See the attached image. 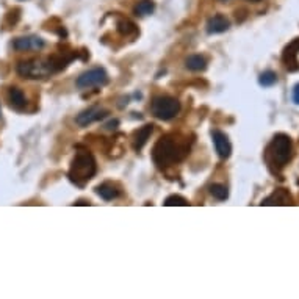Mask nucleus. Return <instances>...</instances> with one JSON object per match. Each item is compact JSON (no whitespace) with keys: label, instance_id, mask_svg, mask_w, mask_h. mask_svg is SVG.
Listing matches in <instances>:
<instances>
[{"label":"nucleus","instance_id":"16","mask_svg":"<svg viewBox=\"0 0 299 299\" xmlns=\"http://www.w3.org/2000/svg\"><path fill=\"white\" fill-rule=\"evenodd\" d=\"M185 66H187L190 71L199 72V71H204V69L207 68V60H205L202 55H190V57L185 60Z\"/></svg>","mask_w":299,"mask_h":299},{"label":"nucleus","instance_id":"25","mask_svg":"<svg viewBox=\"0 0 299 299\" xmlns=\"http://www.w3.org/2000/svg\"><path fill=\"white\" fill-rule=\"evenodd\" d=\"M249 2H260V0H249Z\"/></svg>","mask_w":299,"mask_h":299},{"label":"nucleus","instance_id":"20","mask_svg":"<svg viewBox=\"0 0 299 299\" xmlns=\"http://www.w3.org/2000/svg\"><path fill=\"white\" fill-rule=\"evenodd\" d=\"M258 83L262 85V86H272V85H276L277 83V74L274 71H265L260 74L258 77Z\"/></svg>","mask_w":299,"mask_h":299},{"label":"nucleus","instance_id":"23","mask_svg":"<svg viewBox=\"0 0 299 299\" xmlns=\"http://www.w3.org/2000/svg\"><path fill=\"white\" fill-rule=\"evenodd\" d=\"M118 124H119V122H118V121H116V119H114V121H111V122H108V124H107L105 127H107V128H116V127H118Z\"/></svg>","mask_w":299,"mask_h":299},{"label":"nucleus","instance_id":"8","mask_svg":"<svg viewBox=\"0 0 299 299\" xmlns=\"http://www.w3.org/2000/svg\"><path fill=\"white\" fill-rule=\"evenodd\" d=\"M108 114L107 110H103L100 107H89L88 110H83L79 116L75 118V122L82 125V127H86L93 122H97L100 119H103L105 116Z\"/></svg>","mask_w":299,"mask_h":299},{"label":"nucleus","instance_id":"5","mask_svg":"<svg viewBox=\"0 0 299 299\" xmlns=\"http://www.w3.org/2000/svg\"><path fill=\"white\" fill-rule=\"evenodd\" d=\"M18 74L24 79H46L49 74H52L49 60L43 58H33L27 61H21L16 68Z\"/></svg>","mask_w":299,"mask_h":299},{"label":"nucleus","instance_id":"21","mask_svg":"<svg viewBox=\"0 0 299 299\" xmlns=\"http://www.w3.org/2000/svg\"><path fill=\"white\" fill-rule=\"evenodd\" d=\"M188 204H190V202H188L185 198L179 196V194H173V196H170V198L165 199V205H166V207H187Z\"/></svg>","mask_w":299,"mask_h":299},{"label":"nucleus","instance_id":"7","mask_svg":"<svg viewBox=\"0 0 299 299\" xmlns=\"http://www.w3.org/2000/svg\"><path fill=\"white\" fill-rule=\"evenodd\" d=\"M297 54H299V38L293 40L290 44L285 46L283 52H282V63L285 69L288 72H297L299 71V60H297Z\"/></svg>","mask_w":299,"mask_h":299},{"label":"nucleus","instance_id":"14","mask_svg":"<svg viewBox=\"0 0 299 299\" xmlns=\"http://www.w3.org/2000/svg\"><path fill=\"white\" fill-rule=\"evenodd\" d=\"M8 102L15 110H25V107H27V99H25L22 89L16 86L8 89Z\"/></svg>","mask_w":299,"mask_h":299},{"label":"nucleus","instance_id":"13","mask_svg":"<svg viewBox=\"0 0 299 299\" xmlns=\"http://www.w3.org/2000/svg\"><path fill=\"white\" fill-rule=\"evenodd\" d=\"M230 27V22L226 16L223 15H216L213 16L209 22H207V32L210 35H216V33H224L227 32Z\"/></svg>","mask_w":299,"mask_h":299},{"label":"nucleus","instance_id":"4","mask_svg":"<svg viewBox=\"0 0 299 299\" xmlns=\"http://www.w3.org/2000/svg\"><path fill=\"white\" fill-rule=\"evenodd\" d=\"M152 114L162 121L174 119L180 111V102L171 96H157L154 97L151 105Z\"/></svg>","mask_w":299,"mask_h":299},{"label":"nucleus","instance_id":"15","mask_svg":"<svg viewBox=\"0 0 299 299\" xmlns=\"http://www.w3.org/2000/svg\"><path fill=\"white\" fill-rule=\"evenodd\" d=\"M152 130H154V125L152 124H147L144 127L138 128L136 132H135V135H133V149L136 152L141 151L142 147L146 146V142H147V139H149V136L152 133Z\"/></svg>","mask_w":299,"mask_h":299},{"label":"nucleus","instance_id":"3","mask_svg":"<svg viewBox=\"0 0 299 299\" xmlns=\"http://www.w3.org/2000/svg\"><path fill=\"white\" fill-rule=\"evenodd\" d=\"M97 173V165L93 154L86 149H82L75 154L69 168V180L77 187H85Z\"/></svg>","mask_w":299,"mask_h":299},{"label":"nucleus","instance_id":"6","mask_svg":"<svg viewBox=\"0 0 299 299\" xmlns=\"http://www.w3.org/2000/svg\"><path fill=\"white\" fill-rule=\"evenodd\" d=\"M75 83L80 89H88V88H94V86H105L108 83V74L102 68H93L77 77Z\"/></svg>","mask_w":299,"mask_h":299},{"label":"nucleus","instance_id":"9","mask_svg":"<svg viewBox=\"0 0 299 299\" xmlns=\"http://www.w3.org/2000/svg\"><path fill=\"white\" fill-rule=\"evenodd\" d=\"M212 138H213V142H215V149L219 155V159L223 160H227L232 154V144L229 141V136L221 132V130H213L212 132Z\"/></svg>","mask_w":299,"mask_h":299},{"label":"nucleus","instance_id":"2","mask_svg":"<svg viewBox=\"0 0 299 299\" xmlns=\"http://www.w3.org/2000/svg\"><path fill=\"white\" fill-rule=\"evenodd\" d=\"M293 155L294 149L291 138L285 133H277L268 142L263 152V160L272 174H280L283 168L293 160Z\"/></svg>","mask_w":299,"mask_h":299},{"label":"nucleus","instance_id":"10","mask_svg":"<svg viewBox=\"0 0 299 299\" xmlns=\"http://www.w3.org/2000/svg\"><path fill=\"white\" fill-rule=\"evenodd\" d=\"M13 47H15L18 52L40 50L44 47V40L40 36H21L13 41Z\"/></svg>","mask_w":299,"mask_h":299},{"label":"nucleus","instance_id":"1","mask_svg":"<svg viewBox=\"0 0 299 299\" xmlns=\"http://www.w3.org/2000/svg\"><path fill=\"white\" fill-rule=\"evenodd\" d=\"M190 154V144L185 138L179 135H165L162 136L152 149V160L159 168L173 166L184 160Z\"/></svg>","mask_w":299,"mask_h":299},{"label":"nucleus","instance_id":"24","mask_svg":"<svg viewBox=\"0 0 299 299\" xmlns=\"http://www.w3.org/2000/svg\"><path fill=\"white\" fill-rule=\"evenodd\" d=\"M75 205H89V201H79V202H75Z\"/></svg>","mask_w":299,"mask_h":299},{"label":"nucleus","instance_id":"17","mask_svg":"<svg viewBox=\"0 0 299 299\" xmlns=\"http://www.w3.org/2000/svg\"><path fill=\"white\" fill-rule=\"evenodd\" d=\"M116 27H118V32L122 36H132L136 35V25L133 22H130L128 19H119L118 24H116Z\"/></svg>","mask_w":299,"mask_h":299},{"label":"nucleus","instance_id":"19","mask_svg":"<svg viewBox=\"0 0 299 299\" xmlns=\"http://www.w3.org/2000/svg\"><path fill=\"white\" fill-rule=\"evenodd\" d=\"M210 194L218 201H226L229 198V190L223 184H213L210 185Z\"/></svg>","mask_w":299,"mask_h":299},{"label":"nucleus","instance_id":"22","mask_svg":"<svg viewBox=\"0 0 299 299\" xmlns=\"http://www.w3.org/2000/svg\"><path fill=\"white\" fill-rule=\"evenodd\" d=\"M293 102L299 105V83H296L293 88Z\"/></svg>","mask_w":299,"mask_h":299},{"label":"nucleus","instance_id":"12","mask_svg":"<svg viewBox=\"0 0 299 299\" xmlns=\"http://www.w3.org/2000/svg\"><path fill=\"white\" fill-rule=\"evenodd\" d=\"M96 194L103 201H113L121 196V188L113 182H103V184L96 187Z\"/></svg>","mask_w":299,"mask_h":299},{"label":"nucleus","instance_id":"18","mask_svg":"<svg viewBox=\"0 0 299 299\" xmlns=\"http://www.w3.org/2000/svg\"><path fill=\"white\" fill-rule=\"evenodd\" d=\"M154 10H155V4L152 0H141V2H138V5L133 8L136 16H149L154 13Z\"/></svg>","mask_w":299,"mask_h":299},{"label":"nucleus","instance_id":"11","mask_svg":"<svg viewBox=\"0 0 299 299\" xmlns=\"http://www.w3.org/2000/svg\"><path fill=\"white\" fill-rule=\"evenodd\" d=\"M293 196L290 194L288 190L285 188H277L274 190L268 198H265L260 205H293Z\"/></svg>","mask_w":299,"mask_h":299}]
</instances>
